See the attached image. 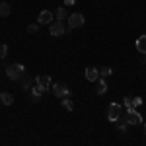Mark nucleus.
<instances>
[{
  "instance_id": "1",
  "label": "nucleus",
  "mask_w": 146,
  "mask_h": 146,
  "mask_svg": "<svg viewBox=\"0 0 146 146\" xmlns=\"http://www.w3.org/2000/svg\"><path fill=\"white\" fill-rule=\"evenodd\" d=\"M23 72H25V66L20 64V62H14V64H10V66L6 68V74H8V78H10V80L23 78Z\"/></svg>"
},
{
  "instance_id": "2",
  "label": "nucleus",
  "mask_w": 146,
  "mask_h": 146,
  "mask_svg": "<svg viewBox=\"0 0 146 146\" xmlns=\"http://www.w3.org/2000/svg\"><path fill=\"white\" fill-rule=\"evenodd\" d=\"M107 119L111 121V123H117L119 119H121V105L119 103H109V107H107Z\"/></svg>"
},
{
  "instance_id": "3",
  "label": "nucleus",
  "mask_w": 146,
  "mask_h": 146,
  "mask_svg": "<svg viewBox=\"0 0 146 146\" xmlns=\"http://www.w3.org/2000/svg\"><path fill=\"white\" fill-rule=\"evenodd\" d=\"M84 16L80 14V12H74V14H70L68 16V29H76V27H82L84 25Z\"/></svg>"
},
{
  "instance_id": "4",
  "label": "nucleus",
  "mask_w": 146,
  "mask_h": 146,
  "mask_svg": "<svg viewBox=\"0 0 146 146\" xmlns=\"http://www.w3.org/2000/svg\"><path fill=\"white\" fill-rule=\"evenodd\" d=\"M53 96L64 100V98L70 96V90H68V86L64 84V82H56V84H53Z\"/></svg>"
},
{
  "instance_id": "5",
  "label": "nucleus",
  "mask_w": 146,
  "mask_h": 146,
  "mask_svg": "<svg viewBox=\"0 0 146 146\" xmlns=\"http://www.w3.org/2000/svg\"><path fill=\"white\" fill-rule=\"evenodd\" d=\"M125 121L129 125H140L142 123V115L136 111V109H129V113L125 115Z\"/></svg>"
},
{
  "instance_id": "6",
  "label": "nucleus",
  "mask_w": 146,
  "mask_h": 146,
  "mask_svg": "<svg viewBox=\"0 0 146 146\" xmlns=\"http://www.w3.org/2000/svg\"><path fill=\"white\" fill-rule=\"evenodd\" d=\"M64 31H66V27H64V23H62V22L51 23V35H53V37H60Z\"/></svg>"
},
{
  "instance_id": "7",
  "label": "nucleus",
  "mask_w": 146,
  "mask_h": 146,
  "mask_svg": "<svg viewBox=\"0 0 146 146\" xmlns=\"http://www.w3.org/2000/svg\"><path fill=\"white\" fill-rule=\"evenodd\" d=\"M86 80H90V82H98V78H100V70L98 68H94V66H90V68H86Z\"/></svg>"
},
{
  "instance_id": "8",
  "label": "nucleus",
  "mask_w": 146,
  "mask_h": 146,
  "mask_svg": "<svg viewBox=\"0 0 146 146\" xmlns=\"http://www.w3.org/2000/svg\"><path fill=\"white\" fill-rule=\"evenodd\" d=\"M37 22L39 23H53V12L49 10H43L39 14V18H37Z\"/></svg>"
},
{
  "instance_id": "9",
  "label": "nucleus",
  "mask_w": 146,
  "mask_h": 146,
  "mask_svg": "<svg viewBox=\"0 0 146 146\" xmlns=\"http://www.w3.org/2000/svg\"><path fill=\"white\" fill-rule=\"evenodd\" d=\"M35 84H37V86H41V88H49V84H51V78H49L47 74H39V76L35 78Z\"/></svg>"
},
{
  "instance_id": "10",
  "label": "nucleus",
  "mask_w": 146,
  "mask_h": 146,
  "mask_svg": "<svg viewBox=\"0 0 146 146\" xmlns=\"http://www.w3.org/2000/svg\"><path fill=\"white\" fill-rule=\"evenodd\" d=\"M136 51L142 53V55H146V35H140V37L136 39Z\"/></svg>"
},
{
  "instance_id": "11",
  "label": "nucleus",
  "mask_w": 146,
  "mask_h": 146,
  "mask_svg": "<svg viewBox=\"0 0 146 146\" xmlns=\"http://www.w3.org/2000/svg\"><path fill=\"white\" fill-rule=\"evenodd\" d=\"M107 92V84H105V80L103 78H98V86H96V94L98 96H103Z\"/></svg>"
},
{
  "instance_id": "12",
  "label": "nucleus",
  "mask_w": 146,
  "mask_h": 146,
  "mask_svg": "<svg viewBox=\"0 0 146 146\" xmlns=\"http://www.w3.org/2000/svg\"><path fill=\"white\" fill-rule=\"evenodd\" d=\"M45 92H47V88H41V86H37V84H35V88H31V94H33V101H37L39 98H41V96H43V94H45Z\"/></svg>"
},
{
  "instance_id": "13",
  "label": "nucleus",
  "mask_w": 146,
  "mask_h": 146,
  "mask_svg": "<svg viewBox=\"0 0 146 146\" xmlns=\"http://www.w3.org/2000/svg\"><path fill=\"white\" fill-rule=\"evenodd\" d=\"M68 16V12H66V8L64 6H60V8H56L55 10V18H56V22H62L64 18Z\"/></svg>"
},
{
  "instance_id": "14",
  "label": "nucleus",
  "mask_w": 146,
  "mask_h": 146,
  "mask_svg": "<svg viewBox=\"0 0 146 146\" xmlns=\"http://www.w3.org/2000/svg\"><path fill=\"white\" fill-rule=\"evenodd\" d=\"M0 101H2L4 105H12V103H14V96L8 94V92H2V94H0Z\"/></svg>"
},
{
  "instance_id": "15",
  "label": "nucleus",
  "mask_w": 146,
  "mask_h": 146,
  "mask_svg": "<svg viewBox=\"0 0 146 146\" xmlns=\"http://www.w3.org/2000/svg\"><path fill=\"white\" fill-rule=\"evenodd\" d=\"M10 16V4L8 2H0V18Z\"/></svg>"
},
{
  "instance_id": "16",
  "label": "nucleus",
  "mask_w": 146,
  "mask_h": 146,
  "mask_svg": "<svg viewBox=\"0 0 146 146\" xmlns=\"http://www.w3.org/2000/svg\"><path fill=\"white\" fill-rule=\"evenodd\" d=\"M31 84H33V78H31V76H25V74H23V82H22L23 90H31Z\"/></svg>"
},
{
  "instance_id": "17",
  "label": "nucleus",
  "mask_w": 146,
  "mask_h": 146,
  "mask_svg": "<svg viewBox=\"0 0 146 146\" xmlns=\"http://www.w3.org/2000/svg\"><path fill=\"white\" fill-rule=\"evenodd\" d=\"M100 76H101V78H107V76H111V68H109V66H103V68L100 70Z\"/></svg>"
},
{
  "instance_id": "18",
  "label": "nucleus",
  "mask_w": 146,
  "mask_h": 146,
  "mask_svg": "<svg viewBox=\"0 0 146 146\" xmlns=\"http://www.w3.org/2000/svg\"><path fill=\"white\" fill-rule=\"evenodd\" d=\"M62 107H64L66 111H72V107H74V103H72L70 100H66V98H64V100H62Z\"/></svg>"
},
{
  "instance_id": "19",
  "label": "nucleus",
  "mask_w": 146,
  "mask_h": 146,
  "mask_svg": "<svg viewBox=\"0 0 146 146\" xmlns=\"http://www.w3.org/2000/svg\"><path fill=\"white\" fill-rule=\"evenodd\" d=\"M6 55H8V47H6V45H0V58H4Z\"/></svg>"
},
{
  "instance_id": "20",
  "label": "nucleus",
  "mask_w": 146,
  "mask_h": 146,
  "mask_svg": "<svg viewBox=\"0 0 146 146\" xmlns=\"http://www.w3.org/2000/svg\"><path fill=\"white\" fill-rule=\"evenodd\" d=\"M140 103H142V100H140V98H133V107H138V105H140Z\"/></svg>"
},
{
  "instance_id": "21",
  "label": "nucleus",
  "mask_w": 146,
  "mask_h": 146,
  "mask_svg": "<svg viewBox=\"0 0 146 146\" xmlns=\"http://www.w3.org/2000/svg\"><path fill=\"white\" fill-rule=\"evenodd\" d=\"M125 105H127L129 109H135V107H133V100H131V98H125Z\"/></svg>"
},
{
  "instance_id": "22",
  "label": "nucleus",
  "mask_w": 146,
  "mask_h": 146,
  "mask_svg": "<svg viewBox=\"0 0 146 146\" xmlns=\"http://www.w3.org/2000/svg\"><path fill=\"white\" fill-rule=\"evenodd\" d=\"M37 29H39V27H37L35 23H31V25H27V31H29V33H35Z\"/></svg>"
},
{
  "instance_id": "23",
  "label": "nucleus",
  "mask_w": 146,
  "mask_h": 146,
  "mask_svg": "<svg viewBox=\"0 0 146 146\" xmlns=\"http://www.w3.org/2000/svg\"><path fill=\"white\" fill-rule=\"evenodd\" d=\"M64 4H66V6H72V4H74V0H64Z\"/></svg>"
},
{
  "instance_id": "24",
  "label": "nucleus",
  "mask_w": 146,
  "mask_h": 146,
  "mask_svg": "<svg viewBox=\"0 0 146 146\" xmlns=\"http://www.w3.org/2000/svg\"><path fill=\"white\" fill-rule=\"evenodd\" d=\"M0 94H2V92H0Z\"/></svg>"
}]
</instances>
